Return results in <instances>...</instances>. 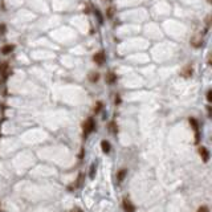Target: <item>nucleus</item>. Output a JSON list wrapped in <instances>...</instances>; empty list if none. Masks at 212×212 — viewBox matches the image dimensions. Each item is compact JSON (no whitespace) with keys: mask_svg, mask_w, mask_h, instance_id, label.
Here are the masks:
<instances>
[{"mask_svg":"<svg viewBox=\"0 0 212 212\" xmlns=\"http://www.w3.org/2000/svg\"><path fill=\"white\" fill-rule=\"evenodd\" d=\"M93 130H94V121H93V118H87L84 123V134H90Z\"/></svg>","mask_w":212,"mask_h":212,"instance_id":"nucleus-1","label":"nucleus"},{"mask_svg":"<svg viewBox=\"0 0 212 212\" xmlns=\"http://www.w3.org/2000/svg\"><path fill=\"white\" fill-rule=\"evenodd\" d=\"M0 74L3 76V78L4 80L11 74V69H9V66H8L7 62H3L1 65H0Z\"/></svg>","mask_w":212,"mask_h":212,"instance_id":"nucleus-2","label":"nucleus"},{"mask_svg":"<svg viewBox=\"0 0 212 212\" xmlns=\"http://www.w3.org/2000/svg\"><path fill=\"white\" fill-rule=\"evenodd\" d=\"M93 60H94V62L97 64V65H102V64L105 62V53H103V52L95 53L94 57H93Z\"/></svg>","mask_w":212,"mask_h":212,"instance_id":"nucleus-3","label":"nucleus"},{"mask_svg":"<svg viewBox=\"0 0 212 212\" xmlns=\"http://www.w3.org/2000/svg\"><path fill=\"white\" fill-rule=\"evenodd\" d=\"M199 154H200V156H201V159H203V162H208V159H209V153H208V150H207L206 147H200L199 148Z\"/></svg>","mask_w":212,"mask_h":212,"instance_id":"nucleus-4","label":"nucleus"},{"mask_svg":"<svg viewBox=\"0 0 212 212\" xmlns=\"http://www.w3.org/2000/svg\"><path fill=\"white\" fill-rule=\"evenodd\" d=\"M123 208H125V211H126V212H135L134 204H131V201L126 200V199L123 200Z\"/></svg>","mask_w":212,"mask_h":212,"instance_id":"nucleus-5","label":"nucleus"},{"mask_svg":"<svg viewBox=\"0 0 212 212\" xmlns=\"http://www.w3.org/2000/svg\"><path fill=\"white\" fill-rule=\"evenodd\" d=\"M180 74H182L183 77H186V78H188V77L192 76V68H191V66H186V68L182 70V73H180Z\"/></svg>","mask_w":212,"mask_h":212,"instance_id":"nucleus-6","label":"nucleus"},{"mask_svg":"<svg viewBox=\"0 0 212 212\" xmlns=\"http://www.w3.org/2000/svg\"><path fill=\"white\" fill-rule=\"evenodd\" d=\"M13 49H15L13 45H4V47L1 48V53L3 54H8V53H11Z\"/></svg>","mask_w":212,"mask_h":212,"instance_id":"nucleus-7","label":"nucleus"},{"mask_svg":"<svg viewBox=\"0 0 212 212\" xmlns=\"http://www.w3.org/2000/svg\"><path fill=\"white\" fill-rule=\"evenodd\" d=\"M101 147H102L103 153H109V151H110V143H109L107 140H102V142H101Z\"/></svg>","mask_w":212,"mask_h":212,"instance_id":"nucleus-8","label":"nucleus"},{"mask_svg":"<svg viewBox=\"0 0 212 212\" xmlns=\"http://www.w3.org/2000/svg\"><path fill=\"white\" fill-rule=\"evenodd\" d=\"M98 80H100V74H98V73H95V72L89 73V81L90 82H97Z\"/></svg>","mask_w":212,"mask_h":212,"instance_id":"nucleus-9","label":"nucleus"},{"mask_svg":"<svg viewBox=\"0 0 212 212\" xmlns=\"http://www.w3.org/2000/svg\"><path fill=\"white\" fill-rule=\"evenodd\" d=\"M117 80V76L114 73H109L107 76H106V81L109 82V84H113V82H115Z\"/></svg>","mask_w":212,"mask_h":212,"instance_id":"nucleus-10","label":"nucleus"},{"mask_svg":"<svg viewBox=\"0 0 212 212\" xmlns=\"http://www.w3.org/2000/svg\"><path fill=\"white\" fill-rule=\"evenodd\" d=\"M191 44H192L195 48H199L201 44H203V41H201L200 37H198V39H192V40H191Z\"/></svg>","mask_w":212,"mask_h":212,"instance_id":"nucleus-11","label":"nucleus"},{"mask_svg":"<svg viewBox=\"0 0 212 212\" xmlns=\"http://www.w3.org/2000/svg\"><path fill=\"white\" fill-rule=\"evenodd\" d=\"M126 174H127V171H126V170H121V171L118 172V176H117V180H118V182H122V180L125 179V176H126Z\"/></svg>","mask_w":212,"mask_h":212,"instance_id":"nucleus-12","label":"nucleus"},{"mask_svg":"<svg viewBox=\"0 0 212 212\" xmlns=\"http://www.w3.org/2000/svg\"><path fill=\"white\" fill-rule=\"evenodd\" d=\"M94 174H95V164L93 163L92 166H90V178H92V179L94 178Z\"/></svg>","mask_w":212,"mask_h":212,"instance_id":"nucleus-13","label":"nucleus"},{"mask_svg":"<svg viewBox=\"0 0 212 212\" xmlns=\"http://www.w3.org/2000/svg\"><path fill=\"white\" fill-rule=\"evenodd\" d=\"M106 15H107V17H113V15H114V9H113V8H109Z\"/></svg>","mask_w":212,"mask_h":212,"instance_id":"nucleus-14","label":"nucleus"},{"mask_svg":"<svg viewBox=\"0 0 212 212\" xmlns=\"http://www.w3.org/2000/svg\"><path fill=\"white\" fill-rule=\"evenodd\" d=\"M207 101H208V102H211V101H212V92H211V90H208V92H207Z\"/></svg>","mask_w":212,"mask_h":212,"instance_id":"nucleus-15","label":"nucleus"},{"mask_svg":"<svg viewBox=\"0 0 212 212\" xmlns=\"http://www.w3.org/2000/svg\"><path fill=\"white\" fill-rule=\"evenodd\" d=\"M101 106H102V103H101V102H98V103H97V105H95V106H94V111H100V109H101Z\"/></svg>","mask_w":212,"mask_h":212,"instance_id":"nucleus-16","label":"nucleus"},{"mask_svg":"<svg viewBox=\"0 0 212 212\" xmlns=\"http://www.w3.org/2000/svg\"><path fill=\"white\" fill-rule=\"evenodd\" d=\"M198 212H208V208H207V207H200Z\"/></svg>","mask_w":212,"mask_h":212,"instance_id":"nucleus-17","label":"nucleus"},{"mask_svg":"<svg viewBox=\"0 0 212 212\" xmlns=\"http://www.w3.org/2000/svg\"><path fill=\"white\" fill-rule=\"evenodd\" d=\"M110 129H111V131H113V132L117 131V127H115V125H114V123H110Z\"/></svg>","mask_w":212,"mask_h":212,"instance_id":"nucleus-18","label":"nucleus"},{"mask_svg":"<svg viewBox=\"0 0 212 212\" xmlns=\"http://www.w3.org/2000/svg\"><path fill=\"white\" fill-rule=\"evenodd\" d=\"M4 32H5V25L1 24V25H0V33H4Z\"/></svg>","mask_w":212,"mask_h":212,"instance_id":"nucleus-19","label":"nucleus"},{"mask_svg":"<svg viewBox=\"0 0 212 212\" xmlns=\"http://www.w3.org/2000/svg\"><path fill=\"white\" fill-rule=\"evenodd\" d=\"M70 212H82V211H81V209H80V208H74V209H72Z\"/></svg>","mask_w":212,"mask_h":212,"instance_id":"nucleus-20","label":"nucleus"}]
</instances>
